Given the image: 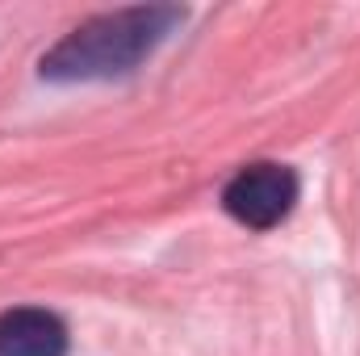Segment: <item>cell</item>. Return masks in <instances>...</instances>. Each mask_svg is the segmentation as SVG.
Masks as SVG:
<instances>
[{"mask_svg":"<svg viewBox=\"0 0 360 356\" xmlns=\"http://www.w3.org/2000/svg\"><path fill=\"white\" fill-rule=\"evenodd\" d=\"M68 327L38 306H17L0 314V356H63Z\"/></svg>","mask_w":360,"mask_h":356,"instance_id":"3","label":"cell"},{"mask_svg":"<svg viewBox=\"0 0 360 356\" xmlns=\"http://www.w3.org/2000/svg\"><path fill=\"white\" fill-rule=\"evenodd\" d=\"M293 201H297V172L285 164H248L222 189V210L252 231L276 227L293 210Z\"/></svg>","mask_w":360,"mask_h":356,"instance_id":"2","label":"cell"},{"mask_svg":"<svg viewBox=\"0 0 360 356\" xmlns=\"http://www.w3.org/2000/svg\"><path fill=\"white\" fill-rule=\"evenodd\" d=\"M184 21L176 4H134L117 13H101L76 25L42 55V80L76 84V80H109L134 72L172 30Z\"/></svg>","mask_w":360,"mask_h":356,"instance_id":"1","label":"cell"}]
</instances>
